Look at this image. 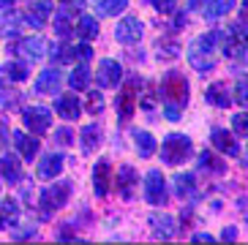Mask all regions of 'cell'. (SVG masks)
Wrapping results in <instances>:
<instances>
[{"label":"cell","mask_w":248,"mask_h":245,"mask_svg":"<svg viewBox=\"0 0 248 245\" xmlns=\"http://www.w3.org/2000/svg\"><path fill=\"white\" fill-rule=\"evenodd\" d=\"M161 95L167 101V107H164L167 117L169 120H180L183 107L188 104V82H186V77L177 71H169L164 85H161Z\"/></svg>","instance_id":"1"},{"label":"cell","mask_w":248,"mask_h":245,"mask_svg":"<svg viewBox=\"0 0 248 245\" xmlns=\"http://www.w3.org/2000/svg\"><path fill=\"white\" fill-rule=\"evenodd\" d=\"M218 44H221V33H218V30H213V33H204V36H199L197 41L191 44V49H188V63L194 65L199 74L213 71V68H216L213 52H216V46H218Z\"/></svg>","instance_id":"2"},{"label":"cell","mask_w":248,"mask_h":245,"mask_svg":"<svg viewBox=\"0 0 248 245\" xmlns=\"http://www.w3.org/2000/svg\"><path fill=\"white\" fill-rule=\"evenodd\" d=\"M191 155V139L183 137V134H169L164 142H161V161L169 166H177Z\"/></svg>","instance_id":"3"},{"label":"cell","mask_w":248,"mask_h":245,"mask_svg":"<svg viewBox=\"0 0 248 245\" xmlns=\"http://www.w3.org/2000/svg\"><path fill=\"white\" fill-rule=\"evenodd\" d=\"M221 36H224L221 52H224L226 58L240 60L248 52V28L246 25H234V28H229V33H221Z\"/></svg>","instance_id":"4"},{"label":"cell","mask_w":248,"mask_h":245,"mask_svg":"<svg viewBox=\"0 0 248 245\" xmlns=\"http://www.w3.org/2000/svg\"><path fill=\"white\" fill-rule=\"evenodd\" d=\"M139 87H142V79H128L123 85V90L117 93V115H120V120H131L134 109H137L139 104Z\"/></svg>","instance_id":"5"},{"label":"cell","mask_w":248,"mask_h":245,"mask_svg":"<svg viewBox=\"0 0 248 245\" xmlns=\"http://www.w3.org/2000/svg\"><path fill=\"white\" fill-rule=\"evenodd\" d=\"M68 196H71V183L68 180L44 188V191H41V210H44V215H52L55 210H60L68 202Z\"/></svg>","instance_id":"6"},{"label":"cell","mask_w":248,"mask_h":245,"mask_svg":"<svg viewBox=\"0 0 248 245\" xmlns=\"http://www.w3.org/2000/svg\"><path fill=\"white\" fill-rule=\"evenodd\" d=\"M145 196H147V202L155 204V207L167 204V183H164V177H161L158 169L147 172V177H145Z\"/></svg>","instance_id":"7"},{"label":"cell","mask_w":248,"mask_h":245,"mask_svg":"<svg viewBox=\"0 0 248 245\" xmlns=\"http://www.w3.org/2000/svg\"><path fill=\"white\" fill-rule=\"evenodd\" d=\"M22 120L33 134H44V131H49V125H52V112L46 107H28L22 112Z\"/></svg>","instance_id":"8"},{"label":"cell","mask_w":248,"mask_h":245,"mask_svg":"<svg viewBox=\"0 0 248 245\" xmlns=\"http://www.w3.org/2000/svg\"><path fill=\"white\" fill-rule=\"evenodd\" d=\"M120 79H123V68H120V63L112 58L101 60L98 63V71H95V82L101 87H117L120 85Z\"/></svg>","instance_id":"9"},{"label":"cell","mask_w":248,"mask_h":245,"mask_svg":"<svg viewBox=\"0 0 248 245\" xmlns=\"http://www.w3.org/2000/svg\"><path fill=\"white\" fill-rule=\"evenodd\" d=\"M142 22L137 19V16H123V19L117 22L115 28V38L120 44H137L139 38H142Z\"/></svg>","instance_id":"10"},{"label":"cell","mask_w":248,"mask_h":245,"mask_svg":"<svg viewBox=\"0 0 248 245\" xmlns=\"http://www.w3.org/2000/svg\"><path fill=\"white\" fill-rule=\"evenodd\" d=\"M210 142H213V147L218 153H224V155H240V144L234 142V137L226 128H213Z\"/></svg>","instance_id":"11"},{"label":"cell","mask_w":248,"mask_h":245,"mask_svg":"<svg viewBox=\"0 0 248 245\" xmlns=\"http://www.w3.org/2000/svg\"><path fill=\"white\" fill-rule=\"evenodd\" d=\"M137 183H139V174H137V169L134 166H120L117 169V191H120V196L123 199H131L134 196V191H137Z\"/></svg>","instance_id":"12"},{"label":"cell","mask_w":248,"mask_h":245,"mask_svg":"<svg viewBox=\"0 0 248 245\" xmlns=\"http://www.w3.org/2000/svg\"><path fill=\"white\" fill-rule=\"evenodd\" d=\"M52 14V3L49 0H38V3H30L28 14H25V22L33 25L36 30H41L46 25V16Z\"/></svg>","instance_id":"13"},{"label":"cell","mask_w":248,"mask_h":245,"mask_svg":"<svg viewBox=\"0 0 248 245\" xmlns=\"http://www.w3.org/2000/svg\"><path fill=\"white\" fill-rule=\"evenodd\" d=\"M16 55L25 60V63H36V60L44 58V41L41 38H22V41L16 44Z\"/></svg>","instance_id":"14"},{"label":"cell","mask_w":248,"mask_h":245,"mask_svg":"<svg viewBox=\"0 0 248 245\" xmlns=\"http://www.w3.org/2000/svg\"><path fill=\"white\" fill-rule=\"evenodd\" d=\"M60 82H63V77H60L58 68H44V71L38 74V79H36V90L38 93H58V87Z\"/></svg>","instance_id":"15"},{"label":"cell","mask_w":248,"mask_h":245,"mask_svg":"<svg viewBox=\"0 0 248 245\" xmlns=\"http://www.w3.org/2000/svg\"><path fill=\"white\" fill-rule=\"evenodd\" d=\"M150 226H153V231H155V237H161V240H172L177 234V226H175V221L167 215V213H155L153 218H150Z\"/></svg>","instance_id":"16"},{"label":"cell","mask_w":248,"mask_h":245,"mask_svg":"<svg viewBox=\"0 0 248 245\" xmlns=\"http://www.w3.org/2000/svg\"><path fill=\"white\" fill-rule=\"evenodd\" d=\"M109 177H112V169L107 161H98L93 169V188H95V196H107L109 194Z\"/></svg>","instance_id":"17"},{"label":"cell","mask_w":248,"mask_h":245,"mask_svg":"<svg viewBox=\"0 0 248 245\" xmlns=\"http://www.w3.org/2000/svg\"><path fill=\"white\" fill-rule=\"evenodd\" d=\"M0 177L8 180L11 185L22 180V166H19L16 155H0Z\"/></svg>","instance_id":"18"},{"label":"cell","mask_w":248,"mask_h":245,"mask_svg":"<svg viewBox=\"0 0 248 245\" xmlns=\"http://www.w3.org/2000/svg\"><path fill=\"white\" fill-rule=\"evenodd\" d=\"M60 169H63V155L60 153H49L38 164V177L41 180H52L55 174H60Z\"/></svg>","instance_id":"19"},{"label":"cell","mask_w":248,"mask_h":245,"mask_svg":"<svg viewBox=\"0 0 248 245\" xmlns=\"http://www.w3.org/2000/svg\"><path fill=\"white\" fill-rule=\"evenodd\" d=\"M204 98H207V104H213V107H232V95H229V90H226L224 82H213L210 87H207V93H204Z\"/></svg>","instance_id":"20"},{"label":"cell","mask_w":248,"mask_h":245,"mask_svg":"<svg viewBox=\"0 0 248 245\" xmlns=\"http://www.w3.org/2000/svg\"><path fill=\"white\" fill-rule=\"evenodd\" d=\"M14 144H16V150H19V155L22 158H28V161H33L38 155V139H33V137H28V134H22V131H16L14 134Z\"/></svg>","instance_id":"21"},{"label":"cell","mask_w":248,"mask_h":245,"mask_svg":"<svg viewBox=\"0 0 248 245\" xmlns=\"http://www.w3.org/2000/svg\"><path fill=\"white\" fill-rule=\"evenodd\" d=\"M55 109H58V115L63 117V120H77V117L82 115V107H79V101L74 98V95H60L58 98V104H55Z\"/></svg>","instance_id":"22"},{"label":"cell","mask_w":248,"mask_h":245,"mask_svg":"<svg viewBox=\"0 0 248 245\" xmlns=\"http://www.w3.org/2000/svg\"><path fill=\"white\" fill-rule=\"evenodd\" d=\"M28 74H30V68L25 60H8L3 65V77H8V82H25Z\"/></svg>","instance_id":"23"},{"label":"cell","mask_w":248,"mask_h":245,"mask_svg":"<svg viewBox=\"0 0 248 245\" xmlns=\"http://www.w3.org/2000/svg\"><path fill=\"white\" fill-rule=\"evenodd\" d=\"M234 8V0H204V16L207 19H218V16L229 14Z\"/></svg>","instance_id":"24"},{"label":"cell","mask_w":248,"mask_h":245,"mask_svg":"<svg viewBox=\"0 0 248 245\" xmlns=\"http://www.w3.org/2000/svg\"><path fill=\"white\" fill-rule=\"evenodd\" d=\"M134 142H137L139 158H150V155L155 153V147H158V144H155V139L150 137L147 131H137V134H134Z\"/></svg>","instance_id":"25"},{"label":"cell","mask_w":248,"mask_h":245,"mask_svg":"<svg viewBox=\"0 0 248 245\" xmlns=\"http://www.w3.org/2000/svg\"><path fill=\"white\" fill-rule=\"evenodd\" d=\"M128 8V0H95V11L101 16H117Z\"/></svg>","instance_id":"26"},{"label":"cell","mask_w":248,"mask_h":245,"mask_svg":"<svg viewBox=\"0 0 248 245\" xmlns=\"http://www.w3.org/2000/svg\"><path fill=\"white\" fill-rule=\"evenodd\" d=\"M16 218H19V207H16V202L14 199H6V202L0 204V229L14 226Z\"/></svg>","instance_id":"27"},{"label":"cell","mask_w":248,"mask_h":245,"mask_svg":"<svg viewBox=\"0 0 248 245\" xmlns=\"http://www.w3.org/2000/svg\"><path fill=\"white\" fill-rule=\"evenodd\" d=\"M77 36L85 38V41L95 38L98 36V22H95L93 16H79V22H77Z\"/></svg>","instance_id":"28"},{"label":"cell","mask_w":248,"mask_h":245,"mask_svg":"<svg viewBox=\"0 0 248 245\" xmlns=\"http://www.w3.org/2000/svg\"><path fill=\"white\" fill-rule=\"evenodd\" d=\"M98 142H101V131H98V125H85V131H82V150L93 153L95 147H98Z\"/></svg>","instance_id":"29"},{"label":"cell","mask_w":248,"mask_h":245,"mask_svg":"<svg viewBox=\"0 0 248 245\" xmlns=\"http://www.w3.org/2000/svg\"><path fill=\"white\" fill-rule=\"evenodd\" d=\"M90 82V68L88 65H77L71 71V77H68V85H71V90H85Z\"/></svg>","instance_id":"30"},{"label":"cell","mask_w":248,"mask_h":245,"mask_svg":"<svg viewBox=\"0 0 248 245\" xmlns=\"http://www.w3.org/2000/svg\"><path fill=\"white\" fill-rule=\"evenodd\" d=\"M19 25H22V19L16 14H3L0 16V36H16Z\"/></svg>","instance_id":"31"},{"label":"cell","mask_w":248,"mask_h":245,"mask_svg":"<svg viewBox=\"0 0 248 245\" xmlns=\"http://www.w3.org/2000/svg\"><path fill=\"white\" fill-rule=\"evenodd\" d=\"M175 191H177V196H188L191 191H194V174H175Z\"/></svg>","instance_id":"32"},{"label":"cell","mask_w":248,"mask_h":245,"mask_svg":"<svg viewBox=\"0 0 248 245\" xmlns=\"http://www.w3.org/2000/svg\"><path fill=\"white\" fill-rule=\"evenodd\" d=\"M74 46L68 44H58V46H52V60H58V63H74Z\"/></svg>","instance_id":"33"},{"label":"cell","mask_w":248,"mask_h":245,"mask_svg":"<svg viewBox=\"0 0 248 245\" xmlns=\"http://www.w3.org/2000/svg\"><path fill=\"white\" fill-rule=\"evenodd\" d=\"M199 166H210V172H224V164H221L218 158H213V153L210 150H204L202 155H199Z\"/></svg>","instance_id":"34"},{"label":"cell","mask_w":248,"mask_h":245,"mask_svg":"<svg viewBox=\"0 0 248 245\" xmlns=\"http://www.w3.org/2000/svg\"><path fill=\"white\" fill-rule=\"evenodd\" d=\"M234 101L243 104V107H248V77L237 79V85H234Z\"/></svg>","instance_id":"35"},{"label":"cell","mask_w":248,"mask_h":245,"mask_svg":"<svg viewBox=\"0 0 248 245\" xmlns=\"http://www.w3.org/2000/svg\"><path fill=\"white\" fill-rule=\"evenodd\" d=\"M232 125H234V134L240 137H248V112H240V115L232 117Z\"/></svg>","instance_id":"36"},{"label":"cell","mask_w":248,"mask_h":245,"mask_svg":"<svg viewBox=\"0 0 248 245\" xmlns=\"http://www.w3.org/2000/svg\"><path fill=\"white\" fill-rule=\"evenodd\" d=\"M88 109L93 112V115H95V112H101V109H104V98H101V93H95V90H93V93L88 95Z\"/></svg>","instance_id":"37"},{"label":"cell","mask_w":248,"mask_h":245,"mask_svg":"<svg viewBox=\"0 0 248 245\" xmlns=\"http://www.w3.org/2000/svg\"><path fill=\"white\" fill-rule=\"evenodd\" d=\"M153 6H155V11H161V14H172L175 6H177V0H153Z\"/></svg>","instance_id":"38"},{"label":"cell","mask_w":248,"mask_h":245,"mask_svg":"<svg viewBox=\"0 0 248 245\" xmlns=\"http://www.w3.org/2000/svg\"><path fill=\"white\" fill-rule=\"evenodd\" d=\"M155 49H158L161 58H175V55H177V44H164V41H158V46H155Z\"/></svg>","instance_id":"39"},{"label":"cell","mask_w":248,"mask_h":245,"mask_svg":"<svg viewBox=\"0 0 248 245\" xmlns=\"http://www.w3.org/2000/svg\"><path fill=\"white\" fill-rule=\"evenodd\" d=\"M74 55L82 58V60H90V58H93V49H90L88 44H79V46H74Z\"/></svg>","instance_id":"40"},{"label":"cell","mask_w":248,"mask_h":245,"mask_svg":"<svg viewBox=\"0 0 248 245\" xmlns=\"http://www.w3.org/2000/svg\"><path fill=\"white\" fill-rule=\"evenodd\" d=\"M55 139H58L60 144H68V142H71V131H68V128H60L58 134H55Z\"/></svg>","instance_id":"41"},{"label":"cell","mask_w":248,"mask_h":245,"mask_svg":"<svg viewBox=\"0 0 248 245\" xmlns=\"http://www.w3.org/2000/svg\"><path fill=\"white\" fill-rule=\"evenodd\" d=\"M221 237H224V240H234V237H237V229H234V226H229V229H224V234H221Z\"/></svg>","instance_id":"42"},{"label":"cell","mask_w":248,"mask_h":245,"mask_svg":"<svg viewBox=\"0 0 248 245\" xmlns=\"http://www.w3.org/2000/svg\"><path fill=\"white\" fill-rule=\"evenodd\" d=\"M36 234V229H25V231H19V234H14L16 240H28V237H33Z\"/></svg>","instance_id":"43"},{"label":"cell","mask_w":248,"mask_h":245,"mask_svg":"<svg viewBox=\"0 0 248 245\" xmlns=\"http://www.w3.org/2000/svg\"><path fill=\"white\" fill-rule=\"evenodd\" d=\"M6 134H8V125L3 120H0V139H6Z\"/></svg>","instance_id":"44"},{"label":"cell","mask_w":248,"mask_h":245,"mask_svg":"<svg viewBox=\"0 0 248 245\" xmlns=\"http://www.w3.org/2000/svg\"><path fill=\"white\" fill-rule=\"evenodd\" d=\"M194 240H197V243H199V240H204V243H210V234H194Z\"/></svg>","instance_id":"45"},{"label":"cell","mask_w":248,"mask_h":245,"mask_svg":"<svg viewBox=\"0 0 248 245\" xmlns=\"http://www.w3.org/2000/svg\"><path fill=\"white\" fill-rule=\"evenodd\" d=\"M11 3L14 0H0V8H11Z\"/></svg>","instance_id":"46"},{"label":"cell","mask_w":248,"mask_h":245,"mask_svg":"<svg viewBox=\"0 0 248 245\" xmlns=\"http://www.w3.org/2000/svg\"><path fill=\"white\" fill-rule=\"evenodd\" d=\"M199 3H202V0H188V8H197Z\"/></svg>","instance_id":"47"},{"label":"cell","mask_w":248,"mask_h":245,"mask_svg":"<svg viewBox=\"0 0 248 245\" xmlns=\"http://www.w3.org/2000/svg\"><path fill=\"white\" fill-rule=\"evenodd\" d=\"M243 16H248V0L243 3Z\"/></svg>","instance_id":"48"},{"label":"cell","mask_w":248,"mask_h":245,"mask_svg":"<svg viewBox=\"0 0 248 245\" xmlns=\"http://www.w3.org/2000/svg\"><path fill=\"white\" fill-rule=\"evenodd\" d=\"M243 164H248V150H246V155H243Z\"/></svg>","instance_id":"49"}]
</instances>
